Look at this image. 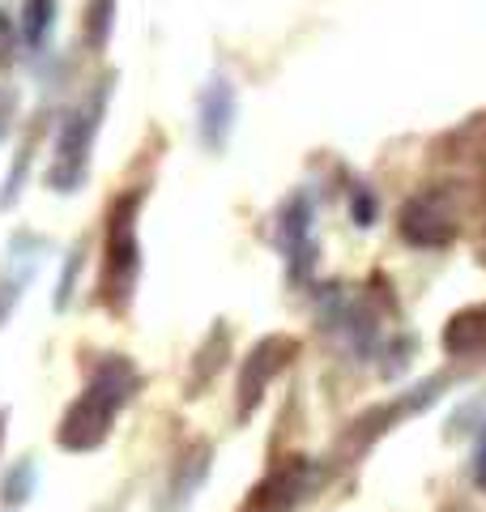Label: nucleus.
Returning <instances> with one entry per match:
<instances>
[{
  "mask_svg": "<svg viewBox=\"0 0 486 512\" xmlns=\"http://www.w3.org/2000/svg\"><path fill=\"white\" fill-rule=\"evenodd\" d=\"M103 103H107V82L99 86V94L77 107L69 120L60 128V141H56V163L47 171V184L56 192H73L86 180V163H90V146H94V133H99V116H103Z\"/></svg>",
  "mask_w": 486,
  "mask_h": 512,
  "instance_id": "obj_3",
  "label": "nucleus"
},
{
  "mask_svg": "<svg viewBox=\"0 0 486 512\" xmlns=\"http://www.w3.org/2000/svg\"><path fill=\"white\" fill-rule=\"evenodd\" d=\"M5 128H9V99L0 94V133H5Z\"/></svg>",
  "mask_w": 486,
  "mask_h": 512,
  "instance_id": "obj_17",
  "label": "nucleus"
},
{
  "mask_svg": "<svg viewBox=\"0 0 486 512\" xmlns=\"http://www.w3.org/2000/svg\"><path fill=\"white\" fill-rule=\"evenodd\" d=\"M137 384H141V376H137L133 363H128L124 355H107L90 372L86 393H81L77 402L64 410L60 431H56L60 448H69V453H94V448L107 440L111 419H116L128 402H133Z\"/></svg>",
  "mask_w": 486,
  "mask_h": 512,
  "instance_id": "obj_1",
  "label": "nucleus"
},
{
  "mask_svg": "<svg viewBox=\"0 0 486 512\" xmlns=\"http://www.w3.org/2000/svg\"><path fill=\"white\" fill-rule=\"evenodd\" d=\"M235 124V90L226 77H214L201 94V141L209 150H222Z\"/></svg>",
  "mask_w": 486,
  "mask_h": 512,
  "instance_id": "obj_6",
  "label": "nucleus"
},
{
  "mask_svg": "<svg viewBox=\"0 0 486 512\" xmlns=\"http://www.w3.org/2000/svg\"><path fill=\"white\" fill-rule=\"evenodd\" d=\"M397 231L414 248H448L457 239V214L444 201V192H418V197L405 201Z\"/></svg>",
  "mask_w": 486,
  "mask_h": 512,
  "instance_id": "obj_5",
  "label": "nucleus"
},
{
  "mask_svg": "<svg viewBox=\"0 0 486 512\" xmlns=\"http://www.w3.org/2000/svg\"><path fill=\"white\" fill-rule=\"evenodd\" d=\"M474 478H478V487L486 491V448L478 453V466H474Z\"/></svg>",
  "mask_w": 486,
  "mask_h": 512,
  "instance_id": "obj_15",
  "label": "nucleus"
},
{
  "mask_svg": "<svg viewBox=\"0 0 486 512\" xmlns=\"http://www.w3.org/2000/svg\"><path fill=\"white\" fill-rule=\"evenodd\" d=\"M52 13H56V0H22V35L30 47H39L47 39Z\"/></svg>",
  "mask_w": 486,
  "mask_h": 512,
  "instance_id": "obj_12",
  "label": "nucleus"
},
{
  "mask_svg": "<svg viewBox=\"0 0 486 512\" xmlns=\"http://www.w3.org/2000/svg\"><path fill=\"white\" fill-rule=\"evenodd\" d=\"M295 355H299V342H295V338H286V333H269V338H261V342L252 346V355L243 359V367H239V384H235L239 419H248V414L261 406L265 389L286 372Z\"/></svg>",
  "mask_w": 486,
  "mask_h": 512,
  "instance_id": "obj_4",
  "label": "nucleus"
},
{
  "mask_svg": "<svg viewBox=\"0 0 486 512\" xmlns=\"http://www.w3.org/2000/svg\"><path fill=\"white\" fill-rule=\"evenodd\" d=\"M486 346V303L478 308H461L444 325V350L448 355H474Z\"/></svg>",
  "mask_w": 486,
  "mask_h": 512,
  "instance_id": "obj_7",
  "label": "nucleus"
},
{
  "mask_svg": "<svg viewBox=\"0 0 486 512\" xmlns=\"http://www.w3.org/2000/svg\"><path fill=\"white\" fill-rule=\"evenodd\" d=\"M30 491H35V461L22 457V461H13V470L0 483V500H5V508H18L30 500Z\"/></svg>",
  "mask_w": 486,
  "mask_h": 512,
  "instance_id": "obj_11",
  "label": "nucleus"
},
{
  "mask_svg": "<svg viewBox=\"0 0 486 512\" xmlns=\"http://www.w3.org/2000/svg\"><path fill=\"white\" fill-rule=\"evenodd\" d=\"M81 244L69 252V265H64V278H60V291H56V308H69V299H73V282H77V269H81Z\"/></svg>",
  "mask_w": 486,
  "mask_h": 512,
  "instance_id": "obj_13",
  "label": "nucleus"
},
{
  "mask_svg": "<svg viewBox=\"0 0 486 512\" xmlns=\"http://www.w3.org/2000/svg\"><path fill=\"white\" fill-rule=\"evenodd\" d=\"M5 423H9V414L0 410V448H5Z\"/></svg>",
  "mask_w": 486,
  "mask_h": 512,
  "instance_id": "obj_18",
  "label": "nucleus"
},
{
  "mask_svg": "<svg viewBox=\"0 0 486 512\" xmlns=\"http://www.w3.org/2000/svg\"><path fill=\"white\" fill-rule=\"evenodd\" d=\"M350 214H354V222H359V227H371V222H376V197H371L367 188H354Z\"/></svg>",
  "mask_w": 486,
  "mask_h": 512,
  "instance_id": "obj_14",
  "label": "nucleus"
},
{
  "mask_svg": "<svg viewBox=\"0 0 486 512\" xmlns=\"http://www.w3.org/2000/svg\"><path fill=\"white\" fill-rule=\"evenodd\" d=\"M145 188L120 192L107 205V244H103V278L99 295L111 312H128L141 274V244H137V214H141Z\"/></svg>",
  "mask_w": 486,
  "mask_h": 512,
  "instance_id": "obj_2",
  "label": "nucleus"
},
{
  "mask_svg": "<svg viewBox=\"0 0 486 512\" xmlns=\"http://www.w3.org/2000/svg\"><path fill=\"white\" fill-rule=\"evenodd\" d=\"M209 470V444H192L188 457H180V466H175V478H171V500L184 504L192 491L201 487V478Z\"/></svg>",
  "mask_w": 486,
  "mask_h": 512,
  "instance_id": "obj_9",
  "label": "nucleus"
},
{
  "mask_svg": "<svg viewBox=\"0 0 486 512\" xmlns=\"http://www.w3.org/2000/svg\"><path fill=\"white\" fill-rule=\"evenodd\" d=\"M226 355H231V333H226V325L218 320V329L205 338V346L197 350V363H192V380H188V397H197L209 380H214L222 372Z\"/></svg>",
  "mask_w": 486,
  "mask_h": 512,
  "instance_id": "obj_8",
  "label": "nucleus"
},
{
  "mask_svg": "<svg viewBox=\"0 0 486 512\" xmlns=\"http://www.w3.org/2000/svg\"><path fill=\"white\" fill-rule=\"evenodd\" d=\"M111 30H116V0H90L86 18H81V39L90 52H103L111 43Z\"/></svg>",
  "mask_w": 486,
  "mask_h": 512,
  "instance_id": "obj_10",
  "label": "nucleus"
},
{
  "mask_svg": "<svg viewBox=\"0 0 486 512\" xmlns=\"http://www.w3.org/2000/svg\"><path fill=\"white\" fill-rule=\"evenodd\" d=\"M239 512H273L269 504H261V500H256V495H248V504H243Z\"/></svg>",
  "mask_w": 486,
  "mask_h": 512,
  "instance_id": "obj_16",
  "label": "nucleus"
}]
</instances>
